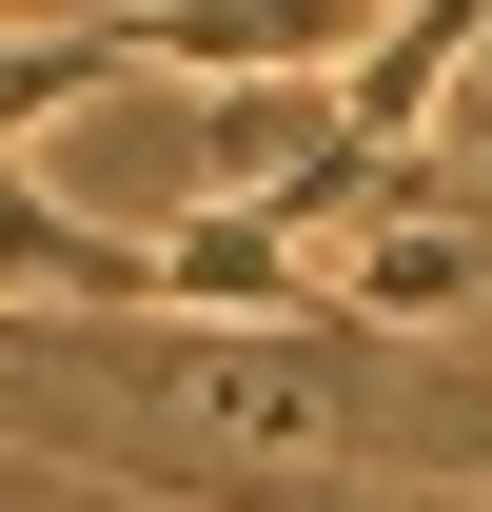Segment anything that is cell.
Listing matches in <instances>:
<instances>
[{"label":"cell","instance_id":"cell-1","mask_svg":"<svg viewBox=\"0 0 492 512\" xmlns=\"http://www.w3.org/2000/svg\"><path fill=\"white\" fill-rule=\"evenodd\" d=\"M119 79H158L138 60V0L119 20H0V158H20L40 119H79V99H119Z\"/></svg>","mask_w":492,"mask_h":512}]
</instances>
